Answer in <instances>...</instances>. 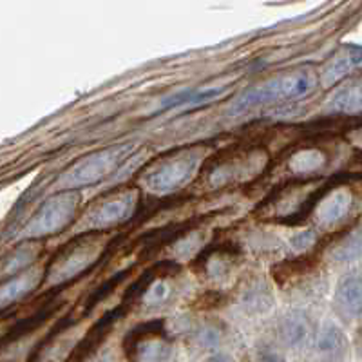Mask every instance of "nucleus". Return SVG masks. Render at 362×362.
<instances>
[{"label":"nucleus","mask_w":362,"mask_h":362,"mask_svg":"<svg viewBox=\"0 0 362 362\" xmlns=\"http://www.w3.org/2000/svg\"><path fill=\"white\" fill-rule=\"evenodd\" d=\"M313 86H315V80L308 73L286 76V78H281L274 83H267V86L259 87V89H252L250 93H247L243 98L235 103V109L239 111V109L254 107V105H261V103L297 98V96L310 93Z\"/></svg>","instance_id":"nucleus-1"},{"label":"nucleus","mask_w":362,"mask_h":362,"mask_svg":"<svg viewBox=\"0 0 362 362\" xmlns=\"http://www.w3.org/2000/svg\"><path fill=\"white\" fill-rule=\"evenodd\" d=\"M225 93V89L221 87H212V89H206V90H192V93H180V95L173 96V98H167L163 102V107L165 109H170V107H181V105H196V103H205L210 102V100L218 98Z\"/></svg>","instance_id":"nucleus-2"},{"label":"nucleus","mask_w":362,"mask_h":362,"mask_svg":"<svg viewBox=\"0 0 362 362\" xmlns=\"http://www.w3.org/2000/svg\"><path fill=\"white\" fill-rule=\"evenodd\" d=\"M339 306L346 308L351 313V308H355V312H358V306H361V286H358V277L354 279H346L341 284V288L337 292Z\"/></svg>","instance_id":"nucleus-3"},{"label":"nucleus","mask_w":362,"mask_h":362,"mask_svg":"<svg viewBox=\"0 0 362 362\" xmlns=\"http://www.w3.org/2000/svg\"><path fill=\"white\" fill-rule=\"evenodd\" d=\"M344 348V337L337 328H326L319 339V350L326 354H335Z\"/></svg>","instance_id":"nucleus-4"},{"label":"nucleus","mask_w":362,"mask_h":362,"mask_svg":"<svg viewBox=\"0 0 362 362\" xmlns=\"http://www.w3.org/2000/svg\"><path fill=\"white\" fill-rule=\"evenodd\" d=\"M283 335L284 339L290 342V344H296V342L303 341L306 335V325L300 319H296V317H292V319H288V321L284 322L283 326Z\"/></svg>","instance_id":"nucleus-5"},{"label":"nucleus","mask_w":362,"mask_h":362,"mask_svg":"<svg viewBox=\"0 0 362 362\" xmlns=\"http://www.w3.org/2000/svg\"><path fill=\"white\" fill-rule=\"evenodd\" d=\"M259 362H284V361L281 355L274 354V351H263V354L259 355Z\"/></svg>","instance_id":"nucleus-6"},{"label":"nucleus","mask_w":362,"mask_h":362,"mask_svg":"<svg viewBox=\"0 0 362 362\" xmlns=\"http://www.w3.org/2000/svg\"><path fill=\"white\" fill-rule=\"evenodd\" d=\"M206 362H232V361L228 357H225V355H214V357H210Z\"/></svg>","instance_id":"nucleus-7"}]
</instances>
